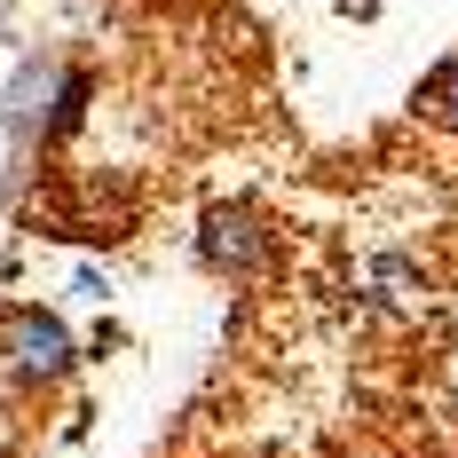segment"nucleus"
I'll return each mask as SVG.
<instances>
[{
	"instance_id": "1",
	"label": "nucleus",
	"mask_w": 458,
	"mask_h": 458,
	"mask_svg": "<svg viewBox=\"0 0 458 458\" xmlns=\"http://www.w3.org/2000/svg\"><path fill=\"white\" fill-rule=\"evenodd\" d=\"M80 364H88V348H80V332L64 324V309H47V301H0V371H8L24 395L72 387Z\"/></svg>"
},
{
	"instance_id": "2",
	"label": "nucleus",
	"mask_w": 458,
	"mask_h": 458,
	"mask_svg": "<svg viewBox=\"0 0 458 458\" xmlns=\"http://www.w3.org/2000/svg\"><path fill=\"white\" fill-rule=\"evenodd\" d=\"M190 253H198V269L222 276V284H261L284 261V229L253 198H214L198 214V229H190Z\"/></svg>"
},
{
	"instance_id": "3",
	"label": "nucleus",
	"mask_w": 458,
	"mask_h": 458,
	"mask_svg": "<svg viewBox=\"0 0 458 458\" xmlns=\"http://www.w3.org/2000/svg\"><path fill=\"white\" fill-rule=\"evenodd\" d=\"M72 47H24L16 72L0 80V135L16 158H47V127H55V103H64V80H72Z\"/></svg>"
},
{
	"instance_id": "4",
	"label": "nucleus",
	"mask_w": 458,
	"mask_h": 458,
	"mask_svg": "<svg viewBox=\"0 0 458 458\" xmlns=\"http://www.w3.org/2000/svg\"><path fill=\"white\" fill-rule=\"evenodd\" d=\"M411 119L458 142V47H451V55H435V64L419 72V88H411Z\"/></svg>"
},
{
	"instance_id": "5",
	"label": "nucleus",
	"mask_w": 458,
	"mask_h": 458,
	"mask_svg": "<svg viewBox=\"0 0 458 458\" xmlns=\"http://www.w3.org/2000/svg\"><path fill=\"white\" fill-rule=\"evenodd\" d=\"M95 64H72V80H64V103H55V127H47V158L64 150V142H80V127L95 119Z\"/></svg>"
},
{
	"instance_id": "6",
	"label": "nucleus",
	"mask_w": 458,
	"mask_h": 458,
	"mask_svg": "<svg viewBox=\"0 0 458 458\" xmlns=\"http://www.w3.org/2000/svg\"><path fill=\"white\" fill-rule=\"evenodd\" d=\"M72 293H80V301H111V269L80 261V269H72Z\"/></svg>"
}]
</instances>
